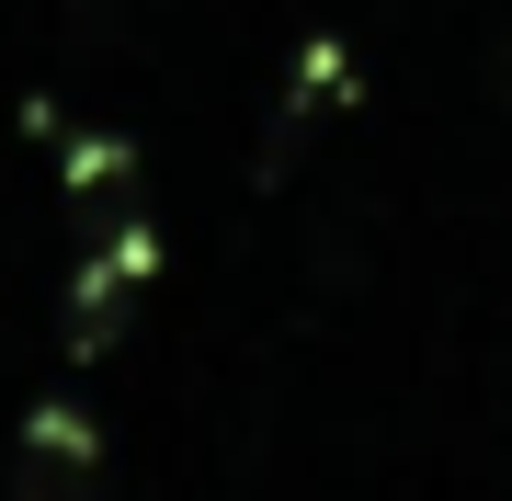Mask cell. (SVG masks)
<instances>
[{"instance_id":"cell-1","label":"cell","mask_w":512,"mask_h":501,"mask_svg":"<svg viewBox=\"0 0 512 501\" xmlns=\"http://www.w3.org/2000/svg\"><path fill=\"white\" fill-rule=\"evenodd\" d=\"M92 501H103V490H92Z\"/></svg>"}]
</instances>
